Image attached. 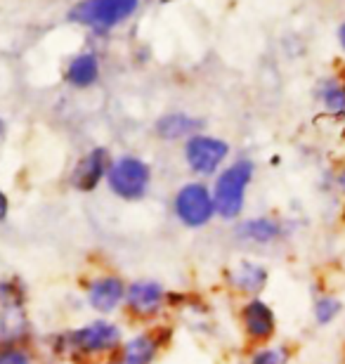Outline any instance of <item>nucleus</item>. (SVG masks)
I'll return each instance as SVG.
<instances>
[{
  "mask_svg": "<svg viewBox=\"0 0 345 364\" xmlns=\"http://www.w3.org/2000/svg\"><path fill=\"white\" fill-rule=\"evenodd\" d=\"M255 176V166L248 159L234 161L232 166H227L225 171L218 173L216 182H213L211 192L213 201H216V215L223 218L227 223L239 220L246 206V192L248 185Z\"/></svg>",
  "mask_w": 345,
  "mask_h": 364,
  "instance_id": "obj_2",
  "label": "nucleus"
},
{
  "mask_svg": "<svg viewBox=\"0 0 345 364\" xmlns=\"http://www.w3.org/2000/svg\"><path fill=\"white\" fill-rule=\"evenodd\" d=\"M24 303H26V291L17 277L0 279V310L24 308Z\"/></svg>",
  "mask_w": 345,
  "mask_h": 364,
  "instance_id": "obj_17",
  "label": "nucleus"
},
{
  "mask_svg": "<svg viewBox=\"0 0 345 364\" xmlns=\"http://www.w3.org/2000/svg\"><path fill=\"white\" fill-rule=\"evenodd\" d=\"M343 315V301L334 294H322L314 298L312 305V319L317 326H329Z\"/></svg>",
  "mask_w": 345,
  "mask_h": 364,
  "instance_id": "obj_16",
  "label": "nucleus"
},
{
  "mask_svg": "<svg viewBox=\"0 0 345 364\" xmlns=\"http://www.w3.org/2000/svg\"><path fill=\"white\" fill-rule=\"evenodd\" d=\"M164 343L159 341L156 331H142L137 336H130L123 341L119 360L123 364H154L159 358Z\"/></svg>",
  "mask_w": 345,
  "mask_h": 364,
  "instance_id": "obj_13",
  "label": "nucleus"
},
{
  "mask_svg": "<svg viewBox=\"0 0 345 364\" xmlns=\"http://www.w3.org/2000/svg\"><path fill=\"white\" fill-rule=\"evenodd\" d=\"M234 232L246 244L270 246L277 244L284 237V225L272 215H255V218H246V220H239Z\"/></svg>",
  "mask_w": 345,
  "mask_h": 364,
  "instance_id": "obj_12",
  "label": "nucleus"
},
{
  "mask_svg": "<svg viewBox=\"0 0 345 364\" xmlns=\"http://www.w3.org/2000/svg\"><path fill=\"white\" fill-rule=\"evenodd\" d=\"M112 168V159L105 147H95L76 164L71 173V187L78 192H95L102 180H107V173Z\"/></svg>",
  "mask_w": 345,
  "mask_h": 364,
  "instance_id": "obj_11",
  "label": "nucleus"
},
{
  "mask_svg": "<svg viewBox=\"0 0 345 364\" xmlns=\"http://www.w3.org/2000/svg\"><path fill=\"white\" fill-rule=\"evenodd\" d=\"M339 41H341V46H343V50H345V24L341 26V31H339Z\"/></svg>",
  "mask_w": 345,
  "mask_h": 364,
  "instance_id": "obj_23",
  "label": "nucleus"
},
{
  "mask_svg": "<svg viewBox=\"0 0 345 364\" xmlns=\"http://www.w3.org/2000/svg\"><path fill=\"white\" fill-rule=\"evenodd\" d=\"M336 187H339V192L345 196V166L339 173H336Z\"/></svg>",
  "mask_w": 345,
  "mask_h": 364,
  "instance_id": "obj_22",
  "label": "nucleus"
},
{
  "mask_svg": "<svg viewBox=\"0 0 345 364\" xmlns=\"http://www.w3.org/2000/svg\"><path fill=\"white\" fill-rule=\"evenodd\" d=\"M267 279H270L267 267L258 263V260L241 258L239 263H234L227 270V284L232 287V291H237L244 298H258L265 291Z\"/></svg>",
  "mask_w": 345,
  "mask_h": 364,
  "instance_id": "obj_10",
  "label": "nucleus"
},
{
  "mask_svg": "<svg viewBox=\"0 0 345 364\" xmlns=\"http://www.w3.org/2000/svg\"><path fill=\"white\" fill-rule=\"evenodd\" d=\"M69 81L76 85V88H87L97 81L100 76V64H97V57L95 55H80L76 57L71 64H69V71H67Z\"/></svg>",
  "mask_w": 345,
  "mask_h": 364,
  "instance_id": "obj_15",
  "label": "nucleus"
},
{
  "mask_svg": "<svg viewBox=\"0 0 345 364\" xmlns=\"http://www.w3.org/2000/svg\"><path fill=\"white\" fill-rule=\"evenodd\" d=\"M123 346V331L109 319H92L57 336V350L76 358H107L119 353Z\"/></svg>",
  "mask_w": 345,
  "mask_h": 364,
  "instance_id": "obj_1",
  "label": "nucleus"
},
{
  "mask_svg": "<svg viewBox=\"0 0 345 364\" xmlns=\"http://www.w3.org/2000/svg\"><path fill=\"white\" fill-rule=\"evenodd\" d=\"M319 100L329 114H334V116L345 114V85L336 83V81L324 83L319 90Z\"/></svg>",
  "mask_w": 345,
  "mask_h": 364,
  "instance_id": "obj_18",
  "label": "nucleus"
},
{
  "mask_svg": "<svg viewBox=\"0 0 345 364\" xmlns=\"http://www.w3.org/2000/svg\"><path fill=\"white\" fill-rule=\"evenodd\" d=\"M166 303H168V294L164 284L156 279H135L126 289V303H123V308L135 319H152L164 310Z\"/></svg>",
  "mask_w": 345,
  "mask_h": 364,
  "instance_id": "obj_7",
  "label": "nucleus"
},
{
  "mask_svg": "<svg viewBox=\"0 0 345 364\" xmlns=\"http://www.w3.org/2000/svg\"><path fill=\"white\" fill-rule=\"evenodd\" d=\"M230 156V144L220 137L194 135L185 144V161L187 168L201 178H211L220 173L225 159Z\"/></svg>",
  "mask_w": 345,
  "mask_h": 364,
  "instance_id": "obj_5",
  "label": "nucleus"
},
{
  "mask_svg": "<svg viewBox=\"0 0 345 364\" xmlns=\"http://www.w3.org/2000/svg\"><path fill=\"white\" fill-rule=\"evenodd\" d=\"M201 121L189 114H166L156 121V135L161 140H182L199 135Z\"/></svg>",
  "mask_w": 345,
  "mask_h": 364,
  "instance_id": "obj_14",
  "label": "nucleus"
},
{
  "mask_svg": "<svg viewBox=\"0 0 345 364\" xmlns=\"http://www.w3.org/2000/svg\"><path fill=\"white\" fill-rule=\"evenodd\" d=\"M135 7L137 0H85L71 12V17H76L87 26L109 28L130 17L135 12Z\"/></svg>",
  "mask_w": 345,
  "mask_h": 364,
  "instance_id": "obj_8",
  "label": "nucleus"
},
{
  "mask_svg": "<svg viewBox=\"0 0 345 364\" xmlns=\"http://www.w3.org/2000/svg\"><path fill=\"white\" fill-rule=\"evenodd\" d=\"M173 213L189 230H201L216 218V201L206 182H185L173 199Z\"/></svg>",
  "mask_w": 345,
  "mask_h": 364,
  "instance_id": "obj_4",
  "label": "nucleus"
},
{
  "mask_svg": "<svg viewBox=\"0 0 345 364\" xmlns=\"http://www.w3.org/2000/svg\"><path fill=\"white\" fill-rule=\"evenodd\" d=\"M239 322L241 331L248 343H253L255 348L267 346L277 333V315L272 310V305L265 303L262 298H246L239 308Z\"/></svg>",
  "mask_w": 345,
  "mask_h": 364,
  "instance_id": "obj_6",
  "label": "nucleus"
},
{
  "mask_svg": "<svg viewBox=\"0 0 345 364\" xmlns=\"http://www.w3.org/2000/svg\"><path fill=\"white\" fill-rule=\"evenodd\" d=\"M291 362V350L286 346H260L253 348L248 364H289Z\"/></svg>",
  "mask_w": 345,
  "mask_h": 364,
  "instance_id": "obj_19",
  "label": "nucleus"
},
{
  "mask_svg": "<svg viewBox=\"0 0 345 364\" xmlns=\"http://www.w3.org/2000/svg\"><path fill=\"white\" fill-rule=\"evenodd\" d=\"M107 364H123V362H121L119 358H116V360H112V362H107Z\"/></svg>",
  "mask_w": 345,
  "mask_h": 364,
  "instance_id": "obj_25",
  "label": "nucleus"
},
{
  "mask_svg": "<svg viewBox=\"0 0 345 364\" xmlns=\"http://www.w3.org/2000/svg\"><path fill=\"white\" fill-rule=\"evenodd\" d=\"M7 215H10V199H7V194L0 189V223H5Z\"/></svg>",
  "mask_w": 345,
  "mask_h": 364,
  "instance_id": "obj_21",
  "label": "nucleus"
},
{
  "mask_svg": "<svg viewBox=\"0 0 345 364\" xmlns=\"http://www.w3.org/2000/svg\"><path fill=\"white\" fill-rule=\"evenodd\" d=\"M107 187L121 201H142L152 189V168L149 164L137 156H119L112 161L107 173Z\"/></svg>",
  "mask_w": 345,
  "mask_h": 364,
  "instance_id": "obj_3",
  "label": "nucleus"
},
{
  "mask_svg": "<svg viewBox=\"0 0 345 364\" xmlns=\"http://www.w3.org/2000/svg\"><path fill=\"white\" fill-rule=\"evenodd\" d=\"M126 289L128 284L119 274H100L87 282L85 301L97 315H112L126 303Z\"/></svg>",
  "mask_w": 345,
  "mask_h": 364,
  "instance_id": "obj_9",
  "label": "nucleus"
},
{
  "mask_svg": "<svg viewBox=\"0 0 345 364\" xmlns=\"http://www.w3.org/2000/svg\"><path fill=\"white\" fill-rule=\"evenodd\" d=\"M3 133H5V123H3V119H0V137H3Z\"/></svg>",
  "mask_w": 345,
  "mask_h": 364,
  "instance_id": "obj_24",
  "label": "nucleus"
},
{
  "mask_svg": "<svg viewBox=\"0 0 345 364\" xmlns=\"http://www.w3.org/2000/svg\"><path fill=\"white\" fill-rule=\"evenodd\" d=\"M0 364H38V360L24 343H14L0 348Z\"/></svg>",
  "mask_w": 345,
  "mask_h": 364,
  "instance_id": "obj_20",
  "label": "nucleus"
}]
</instances>
